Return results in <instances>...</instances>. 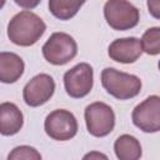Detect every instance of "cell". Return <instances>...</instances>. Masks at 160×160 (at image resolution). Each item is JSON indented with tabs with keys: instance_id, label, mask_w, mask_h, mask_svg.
<instances>
[{
	"instance_id": "1",
	"label": "cell",
	"mask_w": 160,
	"mask_h": 160,
	"mask_svg": "<svg viewBox=\"0 0 160 160\" xmlns=\"http://www.w3.org/2000/svg\"><path fill=\"white\" fill-rule=\"evenodd\" d=\"M46 30V24L35 12L22 10L15 14L8 24V38L18 46L36 44Z\"/></svg>"
},
{
	"instance_id": "2",
	"label": "cell",
	"mask_w": 160,
	"mask_h": 160,
	"mask_svg": "<svg viewBox=\"0 0 160 160\" xmlns=\"http://www.w3.org/2000/svg\"><path fill=\"white\" fill-rule=\"evenodd\" d=\"M101 85L108 94L119 100H128L138 96L141 90L139 76L120 71L114 68H105L101 71Z\"/></svg>"
},
{
	"instance_id": "3",
	"label": "cell",
	"mask_w": 160,
	"mask_h": 160,
	"mask_svg": "<svg viewBox=\"0 0 160 160\" xmlns=\"http://www.w3.org/2000/svg\"><path fill=\"white\" fill-rule=\"evenodd\" d=\"M44 59L51 65L61 66L71 61L78 54L75 39L66 32L58 31L50 35L41 48Z\"/></svg>"
},
{
	"instance_id": "4",
	"label": "cell",
	"mask_w": 160,
	"mask_h": 160,
	"mask_svg": "<svg viewBox=\"0 0 160 160\" xmlns=\"http://www.w3.org/2000/svg\"><path fill=\"white\" fill-rule=\"evenodd\" d=\"M104 16L108 25L118 31L135 28L140 20L139 9L125 0H109L104 5Z\"/></svg>"
},
{
	"instance_id": "5",
	"label": "cell",
	"mask_w": 160,
	"mask_h": 160,
	"mask_svg": "<svg viewBox=\"0 0 160 160\" xmlns=\"http://www.w3.org/2000/svg\"><path fill=\"white\" fill-rule=\"evenodd\" d=\"M86 129L95 138L108 136L115 126V112L108 104L95 101L89 104L84 111Z\"/></svg>"
},
{
	"instance_id": "6",
	"label": "cell",
	"mask_w": 160,
	"mask_h": 160,
	"mask_svg": "<svg viewBox=\"0 0 160 160\" xmlns=\"http://www.w3.org/2000/svg\"><path fill=\"white\" fill-rule=\"evenodd\" d=\"M78 120L75 115L66 109L51 111L44 121V130L49 138L56 141H68L78 134Z\"/></svg>"
},
{
	"instance_id": "7",
	"label": "cell",
	"mask_w": 160,
	"mask_h": 160,
	"mask_svg": "<svg viewBox=\"0 0 160 160\" xmlns=\"http://www.w3.org/2000/svg\"><path fill=\"white\" fill-rule=\"evenodd\" d=\"M94 85V70L88 62H79L64 74L66 94L74 99L85 98Z\"/></svg>"
},
{
	"instance_id": "8",
	"label": "cell",
	"mask_w": 160,
	"mask_h": 160,
	"mask_svg": "<svg viewBox=\"0 0 160 160\" xmlns=\"http://www.w3.org/2000/svg\"><path fill=\"white\" fill-rule=\"evenodd\" d=\"M132 124L144 132L160 131V96L150 95L138 104L131 112Z\"/></svg>"
},
{
	"instance_id": "9",
	"label": "cell",
	"mask_w": 160,
	"mask_h": 160,
	"mask_svg": "<svg viewBox=\"0 0 160 160\" xmlns=\"http://www.w3.org/2000/svg\"><path fill=\"white\" fill-rule=\"evenodd\" d=\"M55 92V81L49 74H38L31 78L22 89V99L30 108H38L48 102Z\"/></svg>"
},
{
	"instance_id": "10",
	"label": "cell",
	"mask_w": 160,
	"mask_h": 160,
	"mask_svg": "<svg viewBox=\"0 0 160 160\" xmlns=\"http://www.w3.org/2000/svg\"><path fill=\"white\" fill-rule=\"evenodd\" d=\"M144 52L141 40L135 36L115 39L108 48V54L111 60L121 64L135 62Z\"/></svg>"
},
{
	"instance_id": "11",
	"label": "cell",
	"mask_w": 160,
	"mask_h": 160,
	"mask_svg": "<svg viewBox=\"0 0 160 160\" xmlns=\"http://www.w3.org/2000/svg\"><path fill=\"white\" fill-rule=\"evenodd\" d=\"M24 125V115L14 102L0 104V132L4 136L18 134Z\"/></svg>"
},
{
	"instance_id": "12",
	"label": "cell",
	"mask_w": 160,
	"mask_h": 160,
	"mask_svg": "<svg viewBox=\"0 0 160 160\" xmlns=\"http://www.w3.org/2000/svg\"><path fill=\"white\" fill-rule=\"evenodd\" d=\"M24 60L15 52L1 51L0 52V81L4 84L16 82L24 74Z\"/></svg>"
},
{
	"instance_id": "13",
	"label": "cell",
	"mask_w": 160,
	"mask_h": 160,
	"mask_svg": "<svg viewBox=\"0 0 160 160\" xmlns=\"http://www.w3.org/2000/svg\"><path fill=\"white\" fill-rule=\"evenodd\" d=\"M114 151L119 160H140L142 155L140 141L130 134H122L115 140Z\"/></svg>"
},
{
	"instance_id": "14",
	"label": "cell",
	"mask_w": 160,
	"mask_h": 160,
	"mask_svg": "<svg viewBox=\"0 0 160 160\" xmlns=\"http://www.w3.org/2000/svg\"><path fill=\"white\" fill-rule=\"evenodd\" d=\"M82 5L84 1L79 0H50L49 10L55 18L60 20H70L78 14Z\"/></svg>"
},
{
	"instance_id": "15",
	"label": "cell",
	"mask_w": 160,
	"mask_h": 160,
	"mask_svg": "<svg viewBox=\"0 0 160 160\" xmlns=\"http://www.w3.org/2000/svg\"><path fill=\"white\" fill-rule=\"evenodd\" d=\"M140 40L144 52L152 56L160 54V26L149 28Z\"/></svg>"
},
{
	"instance_id": "16",
	"label": "cell",
	"mask_w": 160,
	"mask_h": 160,
	"mask_svg": "<svg viewBox=\"0 0 160 160\" xmlns=\"http://www.w3.org/2000/svg\"><path fill=\"white\" fill-rule=\"evenodd\" d=\"M6 160H42L41 154L30 145H20L14 148Z\"/></svg>"
},
{
	"instance_id": "17",
	"label": "cell",
	"mask_w": 160,
	"mask_h": 160,
	"mask_svg": "<svg viewBox=\"0 0 160 160\" xmlns=\"http://www.w3.org/2000/svg\"><path fill=\"white\" fill-rule=\"evenodd\" d=\"M146 6H148L149 14L152 18L160 20V0H148Z\"/></svg>"
},
{
	"instance_id": "18",
	"label": "cell",
	"mask_w": 160,
	"mask_h": 160,
	"mask_svg": "<svg viewBox=\"0 0 160 160\" xmlns=\"http://www.w3.org/2000/svg\"><path fill=\"white\" fill-rule=\"evenodd\" d=\"M81 160H109L108 155L104 154V152H100V151H89L86 152Z\"/></svg>"
},
{
	"instance_id": "19",
	"label": "cell",
	"mask_w": 160,
	"mask_h": 160,
	"mask_svg": "<svg viewBox=\"0 0 160 160\" xmlns=\"http://www.w3.org/2000/svg\"><path fill=\"white\" fill-rule=\"evenodd\" d=\"M15 4L20 5V6L24 8L25 10H30V9L35 8L36 5H39L40 1H39V0H36V1H30V0H15Z\"/></svg>"
},
{
	"instance_id": "20",
	"label": "cell",
	"mask_w": 160,
	"mask_h": 160,
	"mask_svg": "<svg viewBox=\"0 0 160 160\" xmlns=\"http://www.w3.org/2000/svg\"><path fill=\"white\" fill-rule=\"evenodd\" d=\"M158 68H159V70H160V60H159V64H158Z\"/></svg>"
}]
</instances>
